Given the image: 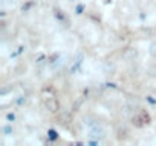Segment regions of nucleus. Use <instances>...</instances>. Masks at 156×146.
<instances>
[{
	"instance_id": "6",
	"label": "nucleus",
	"mask_w": 156,
	"mask_h": 146,
	"mask_svg": "<svg viewBox=\"0 0 156 146\" xmlns=\"http://www.w3.org/2000/svg\"><path fill=\"white\" fill-rule=\"evenodd\" d=\"M3 131H5L6 134H9V132H11V128H8V126H6V128H5V130H3Z\"/></svg>"
},
{
	"instance_id": "2",
	"label": "nucleus",
	"mask_w": 156,
	"mask_h": 146,
	"mask_svg": "<svg viewBox=\"0 0 156 146\" xmlns=\"http://www.w3.org/2000/svg\"><path fill=\"white\" fill-rule=\"evenodd\" d=\"M132 122H133V125H135V126L142 128V126H145V125H149V123H150V116H149V113H147V111L141 110V111L138 113V114H135V116H133Z\"/></svg>"
},
{
	"instance_id": "3",
	"label": "nucleus",
	"mask_w": 156,
	"mask_h": 146,
	"mask_svg": "<svg viewBox=\"0 0 156 146\" xmlns=\"http://www.w3.org/2000/svg\"><path fill=\"white\" fill-rule=\"evenodd\" d=\"M48 135H51V137H52V139H54V140H55V139H57V132H55L54 130H51V131L48 132Z\"/></svg>"
},
{
	"instance_id": "1",
	"label": "nucleus",
	"mask_w": 156,
	"mask_h": 146,
	"mask_svg": "<svg viewBox=\"0 0 156 146\" xmlns=\"http://www.w3.org/2000/svg\"><path fill=\"white\" fill-rule=\"evenodd\" d=\"M43 105H44V108L48 110L49 113H57L58 110H60L58 99L55 97L54 94H51V96H44V97H43Z\"/></svg>"
},
{
	"instance_id": "5",
	"label": "nucleus",
	"mask_w": 156,
	"mask_h": 146,
	"mask_svg": "<svg viewBox=\"0 0 156 146\" xmlns=\"http://www.w3.org/2000/svg\"><path fill=\"white\" fill-rule=\"evenodd\" d=\"M83 9H84V6H83V5H77V14H81Z\"/></svg>"
},
{
	"instance_id": "4",
	"label": "nucleus",
	"mask_w": 156,
	"mask_h": 146,
	"mask_svg": "<svg viewBox=\"0 0 156 146\" xmlns=\"http://www.w3.org/2000/svg\"><path fill=\"white\" fill-rule=\"evenodd\" d=\"M6 119H8V120H9V122H12V120H14V119H15V116H14L12 113H8V116H6Z\"/></svg>"
}]
</instances>
